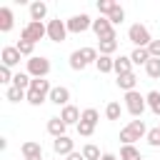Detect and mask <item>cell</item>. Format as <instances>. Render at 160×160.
Here are the masks:
<instances>
[{
  "label": "cell",
  "mask_w": 160,
  "mask_h": 160,
  "mask_svg": "<svg viewBox=\"0 0 160 160\" xmlns=\"http://www.w3.org/2000/svg\"><path fill=\"white\" fill-rule=\"evenodd\" d=\"M12 78H15V75L10 72V68H8V65H0V82L8 85V82H12Z\"/></svg>",
  "instance_id": "37"
},
{
  "label": "cell",
  "mask_w": 160,
  "mask_h": 160,
  "mask_svg": "<svg viewBox=\"0 0 160 160\" xmlns=\"http://www.w3.org/2000/svg\"><path fill=\"white\" fill-rule=\"evenodd\" d=\"M0 58H2V65H8V68H15L18 62H20V52H18V48H2V52H0Z\"/></svg>",
  "instance_id": "15"
},
{
  "label": "cell",
  "mask_w": 160,
  "mask_h": 160,
  "mask_svg": "<svg viewBox=\"0 0 160 160\" xmlns=\"http://www.w3.org/2000/svg\"><path fill=\"white\" fill-rule=\"evenodd\" d=\"M52 105H60V108H65V105H70V90L68 88H62V85H55L52 90H50V98H48Z\"/></svg>",
  "instance_id": "10"
},
{
  "label": "cell",
  "mask_w": 160,
  "mask_h": 160,
  "mask_svg": "<svg viewBox=\"0 0 160 160\" xmlns=\"http://www.w3.org/2000/svg\"><path fill=\"white\" fill-rule=\"evenodd\" d=\"M28 160H42V158H28Z\"/></svg>",
  "instance_id": "41"
},
{
  "label": "cell",
  "mask_w": 160,
  "mask_h": 160,
  "mask_svg": "<svg viewBox=\"0 0 160 160\" xmlns=\"http://www.w3.org/2000/svg\"><path fill=\"white\" fill-rule=\"evenodd\" d=\"M120 160H142V155L135 145H122L120 148Z\"/></svg>",
  "instance_id": "22"
},
{
  "label": "cell",
  "mask_w": 160,
  "mask_h": 160,
  "mask_svg": "<svg viewBox=\"0 0 160 160\" xmlns=\"http://www.w3.org/2000/svg\"><path fill=\"white\" fill-rule=\"evenodd\" d=\"M80 152H82V158H85V160H100V158H102V155H100V148H98V145H92V142L82 145V150H80Z\"/></svg>",
  "instance_id": "25"
},
{
  "label": "cell",
  "mask_w": 160,
  "mask_h": 160,
  "mask_svg": "<svg viewBox=\"0 0 160 160\" xmlns=\"http://www.w3.org/2000/svg\"><path fill=\"white\" fill-rule=\"evenodd\" d=\"M45 15H48V2H42V0L30 2V20L32 22H42Z\"/></svg>",
  "instance_id": "13"
},
{
  "label": "cell",
  "mask_w": 160,
  "mask_h": 160,
  "mask_svg": "<svg viewBox=\"0 0 160 160\" xmlns=\"http://www.w3.org/2000/svg\"><path fill=\"white\" fill-rule=\"evenodd\" d=\"M145 72H148V78L158 80L160 78V58H150L148 65H145Z\"/></svg>",
  "instance_id": "26"
},
{
  "label": "cell",
  "mask_w": 160,
  "mask_h": 160,
  "mask_svg": "<svg viewBox=\"0 0 160 160\" xmlns=\"http://www.w3.org/2000/svg\"><path fill=\"white\" fill-rule=\"evenodd\" d=\"M115 5H118L115 0H100V2H98V12H100V18H108V15L112 12Z\"/></svg>",
  "instance_id": "32"
},
{
  "label": "cell",
  "mask_w": 160,
  "mask_h": 160,
  "mask_svg": "<svg viewBox=\"0 0 160 160\" xmlns=\"http://www.w3.org/2000/svg\"><path fill=\"white\" fill-rule=\"evenodd\" d=\"M70 68H72V70H85V68H88V62H85V58H82L80 50L70 52Z\"/></svg>",
  "instance_id": "28"
},
{
  "label": "cell",
  "mask_w": 160,
  "mask_h": 160,
  "mask_svg": "<svg viewBox=\"0 0 160 160\" xmlns=\"http://www.w3.org/2000/svg\"><path fill=\"white\" fill-rule=\"evenodd\" d=\"M80 115H82V112H80L75 105H65V108L60 110V120H62L65 125H78V122H80Z\"/></svg>",
  "instance_id": "12"
},
{
  "label": "cell",
  "mask_w": 160,
  "mask_h": 160,
  "mask_svg": "<svg viewBox=\"0 0 160 160\" xmlns=\"http://www.w3.org/2000/svg\"><path fill=\"white\" fill-rule=\"evenodd\" d=\"M65 160H85V158H82V152H70Z\"/></svg>",
  "instance_id": "39"
},
{
  "label": "cell",
  "mask_w": 160,
  "mask_h": 160,
  "mask_svg": "<svg viewBox=\"0 0 160 160\" xmlns=\"http://www.w3.org/2000/svg\"><path fill=\"white\" fill-rule=\"evenodd\" d=\"M30 82H32V78L28 75V72H15V78H12V85L15 88H20V90H30Z\"/></svg>",
  "instance_id": "23"
},
{
  "label": "cell",
  "mask_w": 160,
  "mask_h": 160,
  "mask_svg": "<svg viewBox=\"0 0 160 160\" xmlns=\"http://www.w3.org/2000/svg\"><path fill=\"white\" fill-rule=\"evenodd\" d=\"M90 30L98 35V40H112V38H115V28H112V22H110L108 18L92 20V28H90Z\"/></svg>",
  "instance_id": "7"
},
{
  "label": "cell",
  "mask_w": 160,
  "mask_h": 160,
  "mask_svg": "<svg viewBox=\"0 0 160 160\" xmlns=\"http://www.w3.org/2000/svg\"><path fill=\"white\" fill-rule=\"evenodd\" d=\"M20 152H22L25 160H28V158H42V145L35 142V140H28V142L20 145Z\"/></svg>",
  "instance_id": "14"
},
{
  "label": "cell",
  "mask_w": 160,
  "mask_h": 160,
  "mask_svg": "<svg viewBox=\"0 0 160 160\" xmlns=\"http://www.w3.org/2000/svg\"><path fill=\"white\" fill-rule=\"evenodd\" d=\"M115 72H118V75H128V72H132V60H130V55H120V58H115Z\"/></svg>",
  "instance_id": "19"
},
{
  "label": "cell",
  "mask_w": 160,
  "mask_h": 160,
  "mask_svg": "<svg viewBox=\"0 0 160 160\" xmlns=\"http://www.w3.org/2000/svg\"><path fill=\"white\" fill-rule=\"evenodd\" d=\"M65 130H68V125H65V122L60 120V115H58V118H50V120H48V132H50L52 138H62V135H65Z\"/></svg>",
  "instance_id": "18"
},
{
  "label": "cell",
  "mask_w": 160,
  "mask_h": 160,
  "mask_svg": "<svg viewBox=\"0 0 160 160\" xmlns=\"http://www.w3.org/2000/svg\"><path fill=\"white\" fill-rule=\"evenodd\" d=\"M5 98H8L10 102H20V100H25V98H28V92H25V90H20V88H15V85H10V88L5 90Z\"/></svg>",
  "instance_id": "24"
},
{
  "label": "cell",
  "mask_w": 160,
  "mask_h": 160,
  "mask_svg": "<svg viewBox=\"0 0 160 160\" xmlns=\"http://www.w3.org/2000/svg\"><path fill=\"white\" fill-rule=\"evenodd\" d=\"M115 85H118L120 90L130 92V90H135V85H138V75H135V72H128V75H118Z\"/></svg>",
  "instance_id": "17"
},
{
  "label": "cell",
  "mask_w": 160,
  "mask_h": 160,
  "mask_svg": "<svg viewBox=\"0 0 160 160\" xmlns=\"http://www.w3.org/2000/svg\"><path fill=\"white\" fill-rule=\"evenodd\" d=\"M145 100H148V108H150L155 115H160V92H158V90H150V92L145 95Z\"/></svg>",
  "instance_id": "27"
},
{
  "label": "cell",
  "mask_w": 160,
  "mask_h": 160,
  "mask_svg": "<svg viewBox=\"0 0 160 160\" xmlns=\"http://www.w3.org/2000/svg\"><path fill=\"white\" fill-rule=\"evenodd\" d=\"M130 60H132V65H148V60H150L148 48H135V50L130 52Z\"/></svg>",
  "instance_id": "20"
},
{
  "label": "cell",
  "mask_w": 160,
  "mask_h": 160,
  "mask_svg": "<svg viewBox=\"0 0 160 160\" xmlns=\"http://www.w3.org/2000/svg\"><path fill=\"white\" fill-rule=\"evenodd\" d=\"M145 140H148L150 148H160V128H150L148 135H145Z\"/></svg>",
  "instance_id": "33"
},
{
  "label": "cell",
  "mask_w": 160,
  "mask_h": 160,
  "mask_svg": "<svg viewBox=\"0 0 160 160\" xmlns=\"http://www.w3.org/2000/svg\"><path fill=\"white\" fill-rule=\"evenodd\" d=\"M15 25V15L10 8H0V32H10Z\"/></svg>",
  "instance_id": "16"
},
{
  "label": "cell",
  "mask_w": 160,
  "mask_h": 160,
  "mask_svg": "<svg viewBox=\"0 0 160 160\" xmlns=\"http://www.w3.org/2000/svg\"><path fill=\"white\" fill-rule=\"evenodd\" d=\"M52 150H55V155H70V152H75V142L68 138V135H62V138H55L52 140Z\"/></svg>",
  "instance_id": "11"
},
{
  "label": "cell",
  "mask_w": 160,
  "mask_h": 160,
  "mask_svg": "<svg viewBox=\"0 0 160 160\" xmlns=\"http://www.w3.org/2000/svg\"><path fill=\"white\" fill-rule=\"evenodd\" d=\"M78 132H80L82 138H90V135L95 132V125H90V122H82V120H80V122H78Z\"/></svg>",
  "instance_id": "36"
},
{
  "label": "cell",
  "mask_w": 160,
  "mask_h": 160,
  "mask_svg": "<svg viewBox=\"0 0 160 160\" xmlns=\"http://www.w3.org/2000/svg\"><path fill=\"white\" fill-rule=\"evenodd\" d=\"M128 40H130L135 48H148V45L152 42V38H150V30H148L145 25H140V22L130 25V30H128Z\"/></svg>",
  "instance_id": "4"
},
{
  "label": "cell",
  "mask_w": 160,
  "mask_h": 160,
  "mask_svg": "<svg viewBox=\"0 0 160 160\" xmlns=\"http://www.w3.org/2000/svg\"><path fill=\"white\" fill-rule=\"evenodd\" d=\"M50 72V60L45 55H32L28 60V75L30 78H48Z\"/></svg>",
  "instance_id": "5"
},
{
  "label": "cell",
  "mask_w": 160,
  "mask_h": 160,
  "mask_svg": "<svg viewBox=\"0 0 160 160\" xmlns=\"http://www.w3.org/2000/svg\"><path fill=\"white\" fill-rule=\"evenodd\" d=\"M108 20H110L112 25H120V22L125 20V10H122L120 5H115V8H112V12L108 15Z\"/></svg>",
  "instance_id": "34"
},
{
  "label": "cell",
  "mask_w": 160,
  "mask_h": 160,
  "mask_svg": "<svg viewBox=\"0 0 160 160\" xmlns=\"http://www.w3.org/2000/svg\"><path fill=\"white\" fill-rule=\"evenodd\" d=\"M120 112H122L120 102H108V108H105V118L108 120H120Z\"/></svg>",
  "instance_id": "31"
},
{
  "label": "cell",
  "mask_w": 160,
  "mask_h": 160,
  "mask_svg": "<svg viewBox=\"0 0 160 160\" xmlns=\"http://www.w3.org/2000/svg\"><path fill=\"white\" fill-rule=\"evenodd\" d=\"M50 80H45V78H32V82H30V90H28V102L30 105H42L48 98H50Z\"/></svg>",
  "instance_id": "1"
},
{
  "label": "cell",
  "mask_w": 160,
  "mask_h": 160,
  "mask_svg": "<svg viewBox=\"0 0 160 160\" xmlns=\"http://www.w3.org/2000/svg\"><path fill=\"white\" fill-rule=\"evenodd\" d=\"M48 35V25H42V22H28L25 28H22V32H20V40H28V42H38V40H42Z\"/></svg>",
  "instance_id": "6"
},
{
  "label": "cell",
  "mask_w": 160,
  "mask_h": 160,
  "mask_svg": "<svg viewBox=\"0 0 160 160\" xmlns=\"http://www.w3.org/2000/svg\"><path fill=\"white\" fill-rule=\"evenodd\" d=\"M145 108H148V100H145V95H140L138 90H130V92H125V110H128L132 118H140V115L145 112Z\"/></svg>",
  "instance_id": "3"
},
{
  "label": "cell",
  "mask_w": 160,
  "mask_h": 160,
  "mask_svg": "<svg viewBox=\"0 0 160 160\" xmlns=\"http://www.w3.org/2000/svg\"><path fill=\"white\" fill-rule=\"evenodd\" d=\"M65 22H68V32H75V35H80V32H85V30H90V28H92L90 15H85V12L72 15V18H70V20H65Z\"/></svg>",
  "instance_id": "8"
},
{
  "label": "cell",
  "mask_w": 160,
  "mask_h": 160,
  "mask_svg": "<svg viewBox=\"0 0 160 160\" xmlns=\"http://www.w3.org/2000/svg\"><path fill=\"white\" fill-rule=\"evenodd\" d=\"M148 52H150V58H160V40H152L148 45Z\"/></svg>",
  "instance_id": "38"
},
{
  "label": "cell",
  "mask_w": 160,
  "mask_h": 160,
  "mask_svg": "<svg viewBox=\"0 0 160 160\" xmlns=\"http://www.w3.org/2000/svg\"><path fill=\"white\" fill-rule=\"evenodd\" d=\"M80 120H82V122H90V125H98L100 112H98L95 108H85V110H82V115H80Z\"/></svg>",
  "instance_id": "30"
},
{
  "label": "cell",
  "mask_w": 160,
  "mask_h": 160,
  "mask_svg": "<svg viewBox=\"0 0 160 160\" xmlns=\"http://www.w3.org/2000/svg\"><path fill=\"white\" fill-rule=\"evenodd\" d=\"M95 68H98V72H112V70H115V58H110V55H100L98 62H95Z\"/></svg>",
  "instance_id": "21"
},
{
  "label": "cell",
  "mask_w": 160,
  "mask_h": 160,
  "mask_svg": "<svg viewBox=\"0 0 160 160\" xmlns=\"http://www.w3.org/2000/svg\"><path fill=\"white\" fill-rule=\"evenodd\" d=\"M48 38H50L52 42H62V40L68 38V22L60 20V18L50 20V22H48Z\"/></svg>",
  "instance_id": "9"
},
{
  "label": "cell",
  "mask_w": 160,
  "mask_h": 160,
  "mask_svg": "<svg viewBox=\"0 0 160 160\" xmlns=\"http://www.w3.org/2000/svg\"><path fill=\"white\" fill-rule=\"evenodd\" d=\"M18 52L20 55H28V58H32V50H35V42H28V40H18Z\"/></svg>",
  "instance_id": "35"
},
{
  "label": "cell",
  "mask_w": 160,
  "mask_h": 160,
  "mask_svg": "<svg viewBox=\"0 0 160 160\" xmlns=\"http://www.w3.org/2000/svg\"><path fill=\"white\" fill-rule=\"evenodd\" d=\"M100 160H118V155H112V152H102Z\"/></svg>",
  "instance_id": "40"
},
{
  "label": "cell",
  "mask_w": 160,
  "mask_h": 160,
  "mask_svg": "<svg viewBox=\"0 0 160 160\" xmlns=\"http://www.w3.org/2000/svg\"><path fill=\"white\" fill-rule=\"evenodd\" d=\"M148 135V125H145V120H130L122 130H120V140H122V145H132L135 140H140V138H145Z\"/></svg>",
  "instance_id": "2"
},
{
  "label": "cell",
  "mask_w": 160,
  "mask_h": 160,
  "mask_svg": "<svg viewBox=\"0 0 160 160\" xmlns=\"http://www.w3.org/2000/svg\"><path fill=\"white\" fill-rule=\"evenodd\" d=\"M115 50H118V38H112V40H100V55H110V58H112Z\"/></svg>",
  "instance_id": "29"
}]
</instances>
